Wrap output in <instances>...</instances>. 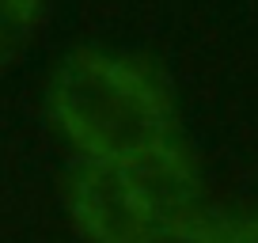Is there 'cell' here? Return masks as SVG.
<instances>
[{
	"label": "cell",
	"instance_id": "obj_3",
	"mask_svg": "<svg viewBox=\"0 0 258 243\" xmlns=\"http://www.w3.org/2000/svg\"><path fill=\"white\" fill-rule=\"evenodd\" d=\"M42 0H0V69H8L38 23Z\"/></svg>",
	"mask_w": 258,
	"mask_h": 243
},
{
	"label": "cell",
	"instance_id": "obj_2",
	"mask_svg": "<svg viewBox=\"0 0 258 243\" xmlns=\"http://www.w3.org/2000/svg\"><path fill=\"white\" fill-rule=\"evenodd\" d=\"M69 209L88 239L137 243L160 232L118 160H80L69 175Z\"/></svg>",
	"mask_w": 258,
	"mask_h": 243
},
{
	"label": "cell",
	"instance_id": "obj_4",
	"mask_svg": "<svg viewBox=\"0 0 258 243\" xmlns=\"http://www.w3.org/2000/svg\"><path fill=\"white\" fill-rule=\"evenodd\" d=\"M232 228H217L205 220H190V224H175V228H160V232L145 235L137 243H228Z\"/></svg>",
	"mask_w": 258,
	"mask_h": 243
},
{
	"label": "cell",
	"instance_id": "obj_1",
	"mask_svg": "<svg viewBox=\"0 0 258 243\" xmlns=\"http://www.w3.org/2000/svg\"><path fill=\"white\" fill-rule=\"evenodd\" d=\"M46 103L80 160H129L178 141L171 84L148 57L73 49L49 76Z\"/></svg>",
	"mask_w": 258,
	"mask_h": 243
},
{
	"label": "cell",
	"instance_id": "obj_5",
	"mask_svg": "<svg viewBox=\"0 0 258 243\" xmlns=\"http://www.w3.org/2000/svg\"><path fill=\"white\" fill-rule=\"evenodd\" d=\"M228 243H258V220H250V224H239V228H232Z\"/></svg>",
	"mask_w": 258,
	"mask_h": 243
}]
</instances>
